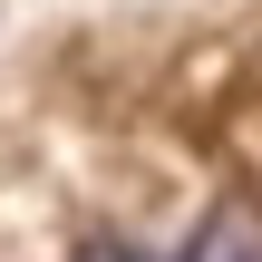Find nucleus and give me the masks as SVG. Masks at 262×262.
I'll return each mask as SVG.
<instances>
[{
  "mask_svg": "<svg viewBox=\"0 0 262 262\" xmlns=\"http://www.w3.org/2000/svg\"><path fill=\"white\" fill-rule=\"evenodd\" d=\"M185 262H262V214L253 204H214V214L194 224Z\"/></svg>",
  "mask_w": 262,
  "mask_h": 262,
  "instance_id": "nucleus-1",
  "label": "nucleus"
},
{
  "mask_svg": "<svg viewBox=\"0 0 262 262\" xmlns=\"http://www.w3.org/2000/svg\"><path fill=\"white\" fill-rule=\"evenodd\" d=\"M78 262H156V253H146V243H117V233H97V243H88Z\"/></svg>",
  "mask_w": 262,
  "mask_h": 262,
  "instance_id": "nucleus-2",
  "label": "nucleus"
}]
</instances>
